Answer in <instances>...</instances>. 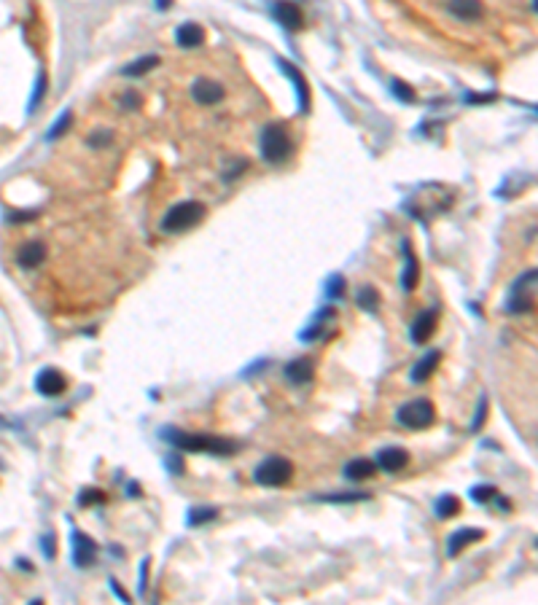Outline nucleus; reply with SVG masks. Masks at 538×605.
<instances>
[{
    "mask_svg": "<svg viewBox=\"0 0 538 605\" xmlns=\"http://www.w3.org/2000/svg\"><path fill=\"white\" fill-rule=\"evenodd\" d=\"M46 86H49V79H46V73H38V83H35V95H33V100H30V111H35V108L41 105L43 95H46Z\"/></svg>",
    "mask_w": 538,
    "mask_h": 605,
    "instance_id": "473e14b6",
    "label": "nucleus"
},
{
    "mask_svg": "<svg viewBox=\"0 0 538 605\" xmlns=\"http://www.w3.org/2000/svg\"><path fill=\"white\" fill-rule=\"evenodd\" d=\"M97 560V544L81 533V530H76L73 533V565L76 567H89V565H95Z\"/></svg>",
    "mask_w": 538,
    "mask_h": 605,
    "instance_id": "6e6552de",
    "label": "nucleus"
},
{
    "mask_svg": "<svg viewBox=\"0 0 538 605\" xmlns=\"http://www.w3.org/2000/svg\"><path fill=\"white\" fill-rule=\"evenodd\" d=\"M401 250H404V272H401V285H404V291H407V293H412L414 288H417V282H420V264H417V259H414L409 240L401 242Z\"/></svg>",
    "mask_w": 538,
    "mask_h": 605,
    "instance_id": "2eb2a0df",
    "label": "nucleus"
},
{
    "mask_svg": "<svg viewBox=\"0 0 538 605\" xmlns=\"http://www.w3.org/2000/svg\"><path fill=\"white\" fill-rule=\"evenodd\" d=\"M496 495L498 490L493 484H479V487L471 490V498H474L476 503H490V501H496Z\"/></svg>",
    "mask_w": 538,
    "mask_h": 605,
    "instance_id": "c756f323",
    "label": "nucleus"
},
{
    "mask_svg": "<svg viewBox=\"0 0 538 605\" xmlns=\"http://www.w3.org/2000/svg\"><path fill=\"white\" fill-rule=\"evenodd\" d=\"M111 589H113V595H119V597H122V603H129V597L124 595V589L116 584V579H111Z\"/></svg>",
    "mask_w": 538,
    "mask_h": 605,
    "instance_id": "79ce46f5",
    "label": "nucleus"
},
{
    "mask_svg": "<svg viewBox=\"0 0 538 605\" xmlns=\"http://www.w3.org/2000/svg\"><path fill=\"white\" fill-rule=\"evenodd\" d=\"M396 417H398V423L404 425V428H409V430H423V428L434 425L436 409L428 398H414V401L404 403Z\"/></svg>",
    "mask_w": 538,
    "mask_h": 605,
    "instance_id": "423d86ee",
    "label": "nucleus"
},
{
    "mask_svg": "<svg viewBox=\"0 0 538 605\" xmlns=\"http://www.w3.org/2000/svg\"><path fill=\"white\" fill-rule=\"evenodd\" d=\"M377 474V463L374 460H366V458H355L350 463L345 465V476L350 479V482H364V479H369Z\"/></svg>",
    "mask_w": 538,
    "mask_h": 605,
    "instance_id": "4be33fe9",
    "label": "nucleus"
},
{
    "mask_svg": "<svg viewBox=\"0 0 538 605\" xmlns=\"http://www.w3.org/2000/svg\"><path fill=\"white\" fill-rule=\"evenodd\" d=\"M272 17L280 22L286 30H302L304 27V14L296 3L291 0H275L272 3Z\"/></svg>",
    "mask_w": 538,
    "mask_h": 605,
    "instance_id": "0eeeda50",
    "label": "nucleus"
},
{
    "mask_svg": "<svg viewBox=\"0 0 538 605\" xmlns=\"http://www.w3.org/2000/svg\"><path fill=\"white\" fill-rule=\"evenodd\" d=\"M342 293H345V280L336 275L329 280V299H342Z\"/></svg>",
    "mask_w": 538,
    "mask_h": 605,
    "instance_id": "f704fd0d",
    "label": "nucleus"
},
{
    "mask_svg": "<svg viewBox=\"0 0 538 605\" xmlns=\"http://www.w3.org/2000/svg\"><path fill=\"white\" fill-rule=\"evenodd\" d=\"M156 6H159V8H167V6H170V0H156Z\"/></svg>",
    "mask_w": 538,
    "mask_h": 605,
    "instance_id": "a18cd8bd",
    "label": "nucleus"
},
{
    "mask_svg": "<svg viewBox=\"0 0 538 605\" xmlns=\"http://www.w3.org/2000/svg\"><path fill=\"white\" fill-rule=\"evenodd\" d=\"M165 465H167V471H170L172 476H184V471H186V463H184L181 452H167Z\"/></svg>",
    "mask_w": 538,
    "mask_h": 605,
    "instance_id": "7c9ffc66",
    "label": "nucleus"
},
{
    "mask_svg": "<svg viewBox=\"0 0 538 605\" xmlns=\"http://www.w3.org/2000/svg\"><path fill=\"white\" fill-rule=\"evenodd\" d=\"M447 8L455 19L476 22L482 17V0H447Z\"/></svg>",
    "mask_w": 538,
    "mask_h": 605,
    "instance_id": "6ab92c4d",
    "label": "nucleus"
},
{
    "mask_svg": "<svg viewBox=\"0 0 538 605\" xmlns=\"http://www.w3.org/2000/svg\"><path fill=\"white\" fill-rule=\"evenodd\" d=\"M487 420V396H482L479 398V406H476V417H474V423H471V430H479L482 428V423Z\"/></svg>",
    "mask_w": 538,
    "mask_h": 605,
    "instance_id": "72a5a7b5",
    "label": "nucleus"
},
{
    "mask_svg": "<svg viewBox=\"0 0 538 605\" xmlns=\"http://www.w3.org/2000/svg\"><path fill=\"white\" fill-rule=\"evenodd\" d=\"M482 538H484V530H479V527H463V530H455V533L450 535V541H447V554H450V557H457L466 546L476 544V541H482Z\"/></svg>",
    "mask_w": 538,
    "mask_h": 605,
    "instance_id": "dca6fc26",
    "label": "nucleus"
},
{
    "mask_svg": "<svg viewBox=\"0 0 538 605\" xmlns=\"http://www.w3.org/2000/svg\"><path fill=\"white\" fill-rule=\"evenodd\" d=\"M248 167H250V161H245V159L237 161V167H231L229 172H224V181H234V178H240V175H243Z\"/></svg>",
    "mask_w": 538,
    "mask_h": 605,
    "instance_id": "c9c22d12",
    "label": "nucleus"
},
{
    "mask_svg": "<svg viewBox=\"0 0 538 605\" xmlns=\"http://www.w3.org/2000/svg\"><path fill=\"white\" fill-rule=\"evenodd\" d=\"M175 40H178L181 49H197V46L205 43V30L197 22H184L178 27V33H175Z\"/></svg>",
    "mask_w": 538,
    "mask_h": 605,
    "instance_id": "a211bd4d",
    "label": "nucleus"
},
{
    "mask_svg": "<svg viewBox=\"0 0 538 605\" xmlns=\"http://www.w3.org/2000/svg\"><path fill=\"white\" fill-rule=\"evenodd\" d=\"M105 143H111V132H103V135H92V138H89V145H97V148H100V145H105Z\"/></svg>",
    "mask_w": 538,
    "mask_h": 605,
    "instance_id": "ea45409f",
    "label": "nucleus"
},
{
    "mask_svg": "<svg viewBox=\"0 0 538 605\" xmlns=\"http://www.w3.org/2000/svg\"><path fill=\"white\" fill-rule=\"evenodd\" d=\"M261 154L269 164H283L291 156V138L286 124H269L261 135Z\"/></svg>",
    "mask_w": 538,
    "mask_h": 605,
    "instance_id": "20e7f679",
    "label": "nucleus"
},
{
    "mask_svg": "<svg viewBox=\"0 0 538 605\" xmlns=\"http://www.w3.org/2000/svg\"><path fill=\"white\" fill-rule=\"evenodd\" d=\"M496 95H468V102H493Z\"/></svg>",
    "mask_w": 538,
    "mask_h": 605,
    "instance_id": "37998d69",
    "label": "nucleus"
},
{
    "mask_svg": "<svg viewBox=\"0 0 538 605\" xmlns=\"http://www.w3.org/2000/svg\"><path fill=\"white\" fill-rule=\"evenodd\" d=\"M218 517V508L215 506H199V508H191L188 511V527H199V524H207L213 522Z\"/></svg>",
    "mask_w": 538,
    "mask_h": 605,
    "instance_id": "b1692460",
    "label": "nucleus"
},
{
    "mask_svg": "<svg viewBox=\"0 0 538 605\" xmlns=\"http://www.w3.org/2000/svg\"><path fill=\"white\" fill-rule=\"evenodd\" d=\"M8 221H14V223H24V221H35V213H14V216H8Z\"/></svg>",
    "mask_w": 538,
    "mask_h": 605,
    "instance_id": "58836bf2",
    "label": "nucleus"
},
{
    "mask_svg": "<svg viewBox=\"0 0 538 605\" xmlns=\"http://www.w3.org/2000/svg\"><path fill=\"white\" fill-rule=\"evenodd\" d=\"M334 318H336V312H334L332 307H323V309L312 318L310 328L302 331V339H304V342H315V339H320V337H329V325H332Z\"/></svg>",
    "mask_w": 538,
    "mask_h": 605,
    "instance_id": "f3484780",
    "label": "nucleus"
},
{
    "mask_svg": "<svg viewBox=\"0 0 538 605\" xmlns=\"http://www.w3.org/2000/svg\"><path fill=\"white\" fill-rule=\"evenodd\" d=\"M457 511H460V501H457L455 495H441L436 501V517L439 519H453Z\"/></svg>",
    "mask_w": 538,
    "mask_h": 605,
    "instance_id": "393cba45",
    "label": "nucleus"
},
{
    "mask_svg": "<svg viewBox=\"0 0 538 605\" xmlns=\"http://www.w3.org/2000/svg\"><path fill=\"white\" fill-rule=\"evenodd\" d=\"M393 95L398 97L401 102H414L417 100V95H414V89L409 86V83H404V81H393Z\"/></svg>",
    "mask_w": 538,
    "mask_h": 605,
    "instance_id": "2f4dec72",
    "label": "nucleus"
},
{
    "mask_svg": "<svg viewBox=\"0 0 538 605\" xmlns=\"http://www.w3.org/2000/svg\"><path fill=\"white\" fill-rule=\"evenodd\" d=\"M122 105H124L127 111H135V108H140V95H135V92H127L124 97H122Z\"/></svg>",
    "mask_w": 538,
    "mask_h": 605,
    "instance_id": "4c0bfd02",
    "label": "nucleus"
},
{
    "mask_svg": "<svg viewBox=\"0 0 538 605\" xmlns=\"http://www.w3.org/2000/svg\"><path fill=\"white\" fill-rule=\"evenodd\" d=\"M67 382H65V377L60 371H54V369H41L38 371V377H35V390L46 396V398H54V396H63Z\"/></svg>",
    "mask_w": 538,
    "mask_h": 605,
    "instance_id": "9b49d317",
    "label": "nucleus"
},
{
    "mask_svg": "<svg viewBox=\"0 0 538 605\" xmlns=\"http://www.w3.org/2000/svg\"><path fill=\"white\" fill-rule=\"evenodd\" d=\"M441 363V353L439 350H431L425 358H420V361L414 363V369H412V382H425V380H431V374L436 371V366Z\"/></svg>",
    "mask_w": 538,
    "mask_h": 605,
    "instance_id": "412c9836",
    "label": "nucleus"
},
{
    "mask_svg": "<svg viewBox=\"0 0 538 605\" xmlns=\"http://www.w3.org/2000/svg\"><path fill=\"white\" fill-rule=\"evenodd\" d=\"M377 468L380 471H388V474H396V471H401V468H407L409 463V452L407 449H401V446H385V449H380L377 452Z\"/></svg>",
    "mask_w": 538,
    "mask_h": 605,
    "instance_id": "f8f14e48",
    "label": "nucleus"
},
{
    "mask_svg": "<svg viewBox=\"0 0 538 605\" xmlns=\"http://www.w3.org/2000/svg\"><path fill=\"white\" fill-rule=\"evenodd\" d=\"M436 323H439V309L431 307L425 312H420L412 323V342L414 344H425L431 337L436 334Z\"/></svg>",
    "mask_w": 538,
    "mask_h": 605,
    "instance_id": "9d476101",
    "label": "nucleus"
},
{
    "mask_svg": "<svg viewBox=\"0 0 538 605\" xmlns=\"http://www.w3.org/2000/svg\"><path fill=\"white\" fill-rule=\"evenodd\" d=\"M277 65H280V70H283V73H286V76H288V79L296 83L299 111H302V113H310V86H307V79L302 76V70H299V67H293V65H291V62H286V60H280Z\"/></svg>",
    "mask_w": 538,
    "mask_h": 605,
    "instance_id": "ddd939ff",
    "label": "nucleus"
},
{
    "mask_svg": "<svg viewBox=\"0 0 538 605\" xmlns=\"http://www.w3.org/2000/svg\"><path fill=\"white\" fill-rule=\"evenodd\" d=\"M369 495L366 492H336V495H320V501L326 503H358V501H366Z\"/></svg>",
    "mask_w": 538,
    "mask_h": 605,
    "instance_id": "cd10ccee",
    "label": "nucleus"
},
{
    "mask_svg": "<svg viewBox=\"0 0 538 605\" xmlns=\"http://www.w3.org/2000/svg\"><path fill=\"white\" fill-rule=\"evenodd\" d=\"M191 97L199 102V105H218V102L227 97V92H224V86H221L218 81L197 79L194 86H191Z\"/></svg>",
    "mask_w": 538,
    "mask_h": 605,
    "instance_id": "1a4fd4ad",
    "label": "nucleus"
},
{
    "mask_svg": "<svg viewBox=\"0 0 538 605\" xmlns=\"http://www.w3.org/2000/svg\"><path fill=\"white\" fill-rule=\"evenodd\" d=\"M533 291H536V269H528L512 285L509 299H506V312H512V315L528 312L533 307Z\"/></svg>",
    "mask_w": 538,
    "mask_h": 605,
    "instance_id": "39448f33",
    "label": "nucleus"
},
{
    "mask_svg": "<svg viewBox=\"0 0 538 605\" xmlns=\"http://www.w3.org/2000/svg\"><path fill=\"white\" fill-rule=\"evenodd\" d=\"M253 479L261 487H286L293 479V463L288 458H280V455L264 458L253 468Z\"/></svg>",
    "mask_w": 538,
    "mask_h": 605,
    "instance_id": "7ed1b4c3",
    "label": "nucleus"
},
{
    "mask_svg": "<svg viewBox=\"0 0 538 605\" xmlns=\"http://www.w3.org/2000/svg\"><path fill=\"white\" fill-rule=\"evenodd\" d=\"M95 503H105V492L103 490H97V487H86L81 490V495H79V506H95Z\"/></svg>",
    "mask_w": 538,
    "mask_h": 605,
    "instance_id": "c85d7f7f",
    "label": "nucleus"
},
{
    "mask_svg": "<svg viewBox=\"0 0 538 605\" xmlns=\"http://www.w3.org/2000/svg\"><path fill=\"white\" fill-rule=\"evenodd\" d=\"M46 256H49V248H46V242H41V240L24 242L19 250H17V261H19V266H24V269H35V266H41Z\"/></svg>",
    "mask_w": 538,
    "mask_h": 605,
    "instance_id": "4468645a",
    "label": "nucleus"
},
{
    "mask_svg": "<svg viewBox=\"0 0 538 605\" xmlns=\"http://www.w3.org/2000/svg\"><path fill=\"white\" fill-rule=\"evenodd\" d=\"M70 124H73V111H65L63 116L51 124V129H49V135H46V138H49V140H57V138H63Z\"/></svg>",
    "mask_w": 538,
    "mask_h": 605,
    "instance_id": "bb28decb",
    "label": "nucleus"
},
{
    "mask_svg": "<svg viewBox=\"0 0 538 605\" xmlns=\"http://www.w3.org/2000/svg\"><path fill=\"white\" fill-rule=\"evenodd\" d=\"M148 567H151V563H148V560H143V567H140V595H145V579H148Z\"/></svg>",
    "mask_w": 538,
    "mask_h": 605,
    "instance_id": "a19ab883",
    "label": "nucleus"
},
{
    "mask_svg": "<svg viewBox=\"0 0 538 605\" xmlns=\"http://www.w3.org/2000/svg\"><path fill=\"white\" fill-rule=\"evenodd\" d=\"M207 216V207L197 200L178 202L175 207H170L162 218V232L165 234H184L188 229H194L197 223Z\"/></svg>",
    "mask_w": 538,
    "mask_h": 605,
    "instance_id": "f03ea898",
    "label": "nucleus"
},
{
    "mask_svg": "<svg viewBox=\"0 0 538 605\" xmlns=\"http://www.w3.org/2000/svg\"><path fill=\"white\" fill-rule=\"evenodd\" d=\"M43 554L49 560H54V554H57V538L54 535H43Z\"/></svg>",
    "mask_w": 538,
    "mask_h": 605,
    "instance_id": "e433bc0d",
    "label": "nucleus"
},
{
    "mask_svg": "<svg viewBox=\"0 0 538 605\" xmlns=\"http://www.w3.org/2000/svg\"><path fill=\"white\" fill-rule=\"evenodd\" d=\"M377 304H380V293H377V288L366 285V288H361V291H358V307H361V309L374 312V309H377Z\"/></svg>",
    "mask_w": 538,
    "mask_h": 605,
    "instance_id": "a878e982",
    "label": "nucleus"
},
{
    "mask_svg": "<svg viewBox=\"0 0 538 605\" xmlns=\"http://www.w3.org/2000/svg\"><path fill=\"white\" fill-rule=\"evenodd\" d=\"M159 62H162V60H159L156 54L140 57V60L129 62L127 67H122V76H124V79H140V76H145V73H151V70H154Z\"/></svg>",
    "mask_w": 538,
    "mask_h": 605,
    "instance_id": "5701e85b",
    "label": "nucleus"
},
{
    "mask_svg": "<svg viewBox=\"0 0 538 605\" xmlns=\"http://www.w3.org/2000/svg\"><path fill=\"white\" fill-rule=\"evenodd\" d=\"M312 374H315V366H312L310 358H296L286 366V377H288L293 385H307L312 382Z\"/></svg>",
    "mask_w": 538,
    "mask_h": 605,
    "instance_id": "aec40b11",
    "label": "nucleus"
},
{
    "mask_svg": "<svg viewBox=\"0 0 538 605\" xmlns=\"http://www.w3.org/2000/svg\"><path fill=\"white\" fill-rule=\"evenodd\" d=\"M165 442H170L175 449H184V452H207V455H234L240 449V444L231 442V439H221V436H202V433H184L178 428H162L159 433Z\"/></svg>",
    "mask_w": 538,
    "mask_h": 605,
    "instance_id": "f257e3e1",
    "label": "nucleus"
},
{
    "mask_svg": "<svg viewBox=\"0 0 538 605\" xmlns=\"http://www.w3.org/2000/svg\"><path fill=\"white\" fill-rule=\"evenodd\" d=\"M138 492H140L138 482H129V484H127V495H129V498H138Z\"/></svg>",
    "mask_w": 538,
    "mask_h": 605,
    "instance_id": "c03bdc74",
    "label": "nucleus"
}]
</instances>
